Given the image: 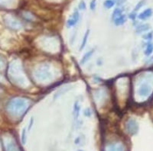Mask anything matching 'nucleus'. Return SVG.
<instances>
[{"mask_svg": "<svg viewBox=\"0 0 153 151\" xmlns=\"http://www.w3.org/2000/svg\"><path fill=\"white\" fill-rule=\"evenodd\" d=\"M78 151H83V150H78Z\"/></svg>", "mask_w": 153, "mask_h": 151, "instance_id": "obj_30", "label": "nucleus"}, {"mask_svg": "<svg viewBox=\"0 0 153 151\" xmlns=\"http://www.w3.org/2000/svg\"><path fill=\"white\" fill-rule=\"evenodd\" d=\"M10 2V0H0V6H6V5L8 4Z\"/></svg>", "mask_w": 153, "mask_h": 151, "instance_id": "obj_23", "label": "nucleus"}, {"mask_svg": "<svg viewBox=\"0 0 153 151\" xmlns=\"http://www.w3.org/2000/svg\"><path fill=\"white\" fill-rule=\"evenodd\" d=\"M30 106L28 99L23 98H14L8 102L6 109L8 114L14 118H21Z\"/></svg>", "mask_w": 153, "mask_h": 151, "instance_id": "obj_1", "label": "nucleus"}, {"mask_svg": "<svg viewBox=\"0 0 153 151\" xmlns=\"http://www.w3.org/2000/svg\"><path fill=\"white\" fill-rule=\"evenodd\" d=\"M151 92V86L148 83H143L140 85L138 89V94L142 97H145L150 94Z\"/></svg>", "mask_w": 153, "mask_h": 151, "instance_id": "obj_5", "label": "nucleus"}, {"mask_svg": "<svg viewBox=\"0 0 153 151\" xmlns=\"http://www.w3.org/2000/svg\"><path fill=\"white\" fill-rule=\"evenodd\" d=\"M78 7H79V9H81V10H85L87 6H86V3H85L84 1H81V2L79 3Z\"/></svg>", "mask_w": 153, "mask_h": 151, "instance_id": "obj_20", "label": "nucleus"}, {"mask_svg": "<svg viewBox=\"0 0 153 151\" xmlns=\"http://www.w3.org/2000/svg\"><path fill=\"white\" fill-rule=\"evenodd\" d=\"M127 132L131 135H134L138 132L139 130V125L137 123V121L134 119H129V121L126 122V125Z\"/></svg>", "mask_w": 153, "mask_h": 151, "instance_id": "obj_3", "label": "nucleus"}, {"mask_svg": "<svg viewBox=\"0 0 153 151\" xmlns=\"http://www.w3.org/2000/svg\"><path fill=\"white\" fill-rule=\"evenodd\" d=\"M89 34H90V31L87 30V31H86V33H85L84 38H83L82 42H81V47H80V50H82L85 47L86 45H87V40H88V38H89Z\"/></svg>", "mask_w": 153, "mask_h": 151, "instance_id": "obj_13", "label": "nucleus"}, {"mask_svg": "<svg viewBox=\"0 0 153 151\" xmlns=\"http://www.w3.org/2000/svg\"><path fill=\"white\" fill-rule=\"evenodd\" d=\"M114 1H115V2H117V4H118V5L123 4V2H126V0H114Z\"/></svg>", "mask_w": 153, "mask_h": 151, "instance_id": "obj_26", "label": "nucleus"}, {"mask_svg": "<svg viewBox=\"0 0 153 151\" xmlns=\"http://www.w3.org/2000/svg\"><path fill=\"white\" fill-rule=\"evenodd\" d=\"M96 5H97V0H92L90 4V8L91 10H94L96 8Z\"/></svg>", "mask_w": 153, "mask_h": 151, "instance_id": "obj_21", "label": "nucleus"}, {"mask_svg": "<svg viewBox=\"0 0 153 151\" xmlns=\"http://www.w3.org/2000/svg\"><path fill=\"white\" fill-rule=\"evenodd\" d=\"M147 63L150 64V63H153V55L149 57V59L147 61Z\"/></svg>", "mask_w": 153, "mask_h": 151, "instance_id": "obj_27", "label": "nucleus"}, {"mask_svg": "<svg viewBox=\"0 0 153 151\" xmlns=\"http://www.w3.org/2000/svg\"><path fill=\"white\" fill-rule=\"evenodd\" d=\"M136 16H137V15H136V13H135V12H133L130 13V15H129V17L130 19H132V20H135V18H136Z\"/></svg>", "mask_w": 153, "mask_h": 151, "instance_id": "obj_25", "label": "nucleus"}, {"mask_svg": "<svg viewBox=\"0 0 153 151\" xmlns=\"http://www.w3.org/2000/svg\"><path fill=\"white\" fill-rule=\"evenodd\" d=\"M36 77H38L39 79H43V80H45V79H48L51 77V74L49 73L48 69H47L45 67H44V69H39L38 71L35 73Z\"/></svg>", "mask_w": 153, "mask_h": 151, "instance_id": "obj_8", "label": "nucleus"}, {"mask_svg": "<svg viewBox=\"0 0 153 151\" xmlns=\"http://www.w3.org/2000/svg\"><path fill=\"white\" fill-rule=\"evenodd\" d=\"M84 115L86 116V117H91V115H92V111H91V109H85Z\"/></svg>", "mask_w": 153, "mask_h": 151, "instance_id": "obj_22", "label": "nucleus"}, {"mask_svg": "<svg viewBox=\"0 0 153 151\" xmlns=\"http://www.w3.org/2000/svg\"><path fill=\"white\" fill-rule=\"evenodd\" d=\"M3 145H4L5 151H20L16 143L10 137L5 138L3 141Z\"/></svg>", "mask_w": 153, "mask_h": 151, "instance_id": "obj_2", "label": "nucleus"}, {"mask_svg": "<svg viewBox=\"0 0 153 151\" xmlns=\"http://www.w3.org/2000/svg\"><path fill=\"white\" fill-rule=\"evenodd\" d=\"M150 28V27L149 26V24H141L136 28V33L140 34L142 32H145L146 31H148Z\"/></svg>", "mask_w": 153, "mask_h": 151, "instance_id": "obj_14", "label": "nucleus"}, {"mask_svg": "<svg viewBox=\"0 0 153 151\" xmlns=\"http://www.w3.org/2000/svg\"><path fill=\"white\" fill-rule=\"evenodd\" d=\"M115 1L114 0H106L103 3V6L106 8H113L115 5Z\"/></svg>", "mask_w": 153, "mask_h": 151, "instance_id": "obj_17", "label": "nucleus"}, {"mask_svg": "<svg viewBox=\"0 0 153 151\" xmlns=\"http://www.w3.org/2000/svg\"><path fill=\"white\" fill-rule=\"evenodd\" d=\"M127 20V17L125 15H122L120 17H119L117 19H115L113 22H114V24L117 25V26H119V25H123L124 23L126 22Z\"/></svg>", "mask_w": 153, "mask_h": 151, "instance_id": "obj_11", "label": "nucleus"}, {"mask_svg": "<svg viewBox=\"0 0 153 151\" xmlns=\"http://www.w3.org/2000/svg\"><path fill=\"white\" fill-rule=\"evenodd\" d=\"M6 23L8 27H10L11 28L15 29V30H18L21 28L20 22L16 18H14L13 17L9 16L8 18H6Z\"/></svg>", "mask_w": 153, "mask_h": 151, "instance_id": "obj_7", "label": "nucleus"}, {"mask_svg": "<svg viewBox=\"0 0 153 151\" xmlns=\"http://www.w3.org/2000/svg\"><path fill=\"white\" fill-rule=\"evenodd\" d=\"M21 139H22V142L23 144L26 143L27 135H26V128L23 129V131L22 132V136H21Z\"/></svg>", "mask_w": 153, "mask_h": 151, "instance_id": "obj_18", "label": "nucleus"}, {"mask_svg": "<svg viewBox=\"0 0 153 151\" xmlns=\"http://www.w3.org/2000/svg\"><path fill=\"white\" fill-rule=\"evenodd\" d=\"M80 111H81V105H79L78 102H75L74 105V115L75 119L78 118Z\"/></svg>", "mask_w": 153, "mask_h": 151, "instance_id": "obj_12", "label": "nucleus"}, {"mask_svg": "<svg viewBox=\"0 0 153 151\" xmlns=\"http://www.w3.org/2000/svg\"><path fill=\"white\" fill-rule=\"evenodd\" d=\"M32 124H33V118H31V120H30V125H29V130H30V129L32 128Z\"/></svg>", "mask_w": 153, "mask_h": 151, "instance_id": "obj_29", "label": "nucleus"}, {"mask_svg": "<svg viewBox=\"0 0 153 151\" xmlns=\"http://www.w3.org/2000/svg\"><path fill=\"white\" fill-rule=\"evenodd\" d=\"M80 143V137H76L75 139V144H79Z\"/></svg>", "mask_w": 153, "mask_h": 151, "instance_id": "obj_28", "label": "nucleus"}, {"mask_svg": "<svg viewBox=\"0 0 153 151\" xmlns=\"http://www.w3.org/2000/svg\"><path fill=\"white\" fill-rule=\"evenodd\" d=\"M145 4V0H142V1H140V2L136 5V6H135V9H134V12L139 11Z\"/></svg>", "mask_w": 153, "mask_h": 151, "instance_id": "obj_19", "label": "nucleus"}, {"mask_svg": "<svg viewBox=\"0 0 153 151\" xmlns=\"http://www.w3.org/2000/svg\"><path fill=\"white\" fill-rule=\"evenodd\" d=\"M79 19H80V14L77 10H75L74 13L72 14L70 18L67 21V28H71L74 27L76 23L78 22Z\"/></svg>", "mask_w": 153, "mask_h": 151, "instance_id": "obj_6", "label": "nucleus"}, {"mask_svg": "<svg viewBox=\"0 0 153 151\" xmlns=\"http://www.w3.org/2000/svg\"><path fill=\"white\" fill-rule=\"evenodd\" d=\"M95 50L94 49H92V50H89V51H87L86 54H85L84 56H83V57L81 58V65H84L87 62V61L90 60V59L91 58V56H93V53H94Z\"/></svg>", "mask_w": 153, "mask_h": 151, "instance_id": "obj_10", "label": "nucleus"}, {"mask_svg": "<svg viewBox=\"0 0 153 151\" xmlns=\"http://www.w3.org/2000/svg\"><path fill=\"white\" fill-rule=\"evenodd\" d=\"M152 13L153 12L152 8H147L138 15V18L140 20H146L152 15Z\"/></svg>", "mask_w": 153, "mask_h": 151, "instance_id": "obj_9", "label": "nucleus"}, {"mask_svg": "<svg viewBox=\"0 0 153 151\" xmlns=\"http://www.w3.org/2000/svg\"><path fill=\"white\" fill-rule=\"evenodd\" d=\"M105 151H126V148L121 143L114 142L107 144L105 147Z\"/></svg>", "mask_w": 153, "mask_h": 151, "instance_id": "obj_4", "label": "nucleus"}, {"mask_svg": "<svg viewBox=\"0 0 153 151\" xmlns=\"http://www.w3.org/2000/svg\"><path fill=\"white\" fill-rule=\"evenodd\" d=\"M153 52V44L152 43H149L145 47V54L146 56H149L152 54V53Z\"/></svg>", "mask_w": 153, "mask_h": 151, "instance_id": "obj_16", "label": "nucleus"}, {"mask_svg": "<svg viewBox=\"0 0 153 151\" xmlns=\"http://www.w3.org/2000/svg\"><path fill=\"white\" fill-rule=\"evenodd\" d=\"M152 32H149L147 34H145L143 38L145 39H147V40H151L152 38Z\"/></svg>", "mask_w": 153, "mask_h": 151, "instance_id": "obj_24", "label": "nucleus"}, {"mask_svg": "<svg viewBox=\"0 0 153 151\" xmlns=\"http://www.w3.org/2000/svg\"><path fill=\"white\" fill-rule=\"evenodd\" d=\"M122 15H123V10L119 8H116V9L113 11V15H112V19L114 21L115 19H117V18H118L119 17H120Z\"/></svg>", "mask_w": 153, "mask_h": 151, "instance_id": "obj_15", "label": "nucleus"}]
</instances>
